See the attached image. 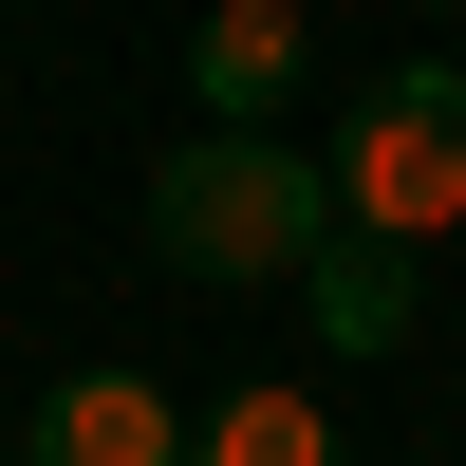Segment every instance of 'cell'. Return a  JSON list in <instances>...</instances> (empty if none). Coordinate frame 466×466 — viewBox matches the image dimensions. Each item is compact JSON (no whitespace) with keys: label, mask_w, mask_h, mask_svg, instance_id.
I'll list each match as a JSON object with an SVG mask.
<instances>
[{"label":"cell","mask_w":466,"mask_h":466,"mask_svg":"<svg viewBox=\"0 0 466 466\" xmlns=\"http://www.w3.org/2000/svg\"><path fill=\"white\" fill-rule=\"evenodd\" d=\"M187 430L206 410H168L149 373H56L37 430H19V466H187Z\"/></svg>","instance_id":"3"},{"label":"cell","mask_w":466,"mask_h":466,"mask_svg":"<svg viewBox=\"0 0 466 466\" xmlns=\"http://www.w3.org/2000/svg\"><path fill=\"white\" fill-rule=\"evenodd\" d=\"M187 466H336V410H318V392H280V373H261V392H224L206 430H187Z\"/></svg>","instance_id":"6"},{"label":"cell","mask_w":466,"mask_h":466,"mask_svg":"<svg viewBox=\"0 0 466 466\" xmlns=\"http://www.w3.org/2000/svg\"><path fill=\"white\" fill-rule=\"evenodd\" d=\"M299 19H261V0H206V37H187V94H206V131H261V112H299Z\"/></svg>","instance_id":"4"},{"label":"cell","mask_w":466,"mask_h":466,"mask_svg":"<svg viewBox=\"0 0 466 466\" xmlns=\"http://www.w3.org/2000/svg\"><path fill=\"white\" fill-rule=\"evenodd\" d=\"M336 168L280 131H187L168 168H149V261L168 280H318L336 261Z\"/></svg>","instance_id":"1"},{"label":"cell","mask_w":466,"mask_h":466,"mask_svg":"<svg viewBox=\"0 0 466 466\" xmlns=\"http://www.w3.org/2000/svg\"><path fill=\"white\" fill-rule=\"evenodd\" d=\"M299 299H318V336H336V355H392V336H410V261L373 243V224H336V261H318Z\"/></svg>","instance_id":"5"},{"label":"cell","mask_w":466,"mask_h":466,"mask_svg":"<svg viewBox=\"0 0 466 466\" xmlns=\"http://www.w3.org/2000/svg\"><path fill=\"white\" fill-rule=\"evenodd\" d=\"M261 19H299V0H261Z\"/></svg>","instance_id":"7"},{"label":"cell","mask_w":466,"mask_h":466,"mask_svg":"<svg viewBox=\"0 0 466 466\" xmlns=\"http://www.w3.org/2000/svg\"><path fill=\"white\" fill-rule=\"evenodd\" d=\"M336 206L373 224V243H430V224H466V56H410L373 75L355 112H336Z\"/></svg>","instance_id":"2"},{"label":"cell","mask_w":466,"mask_h":466,"mask_svg":"<svg viewBox=\"0 0 466 466\" xmlns=\"http://www.w3.org/2000/svg\"><path fill=\"white\" fill-rule=\"evenodd\" d=\"M448 19H466V0H448Z\"/></svg>","instance_id":"8"}]
</instances>
